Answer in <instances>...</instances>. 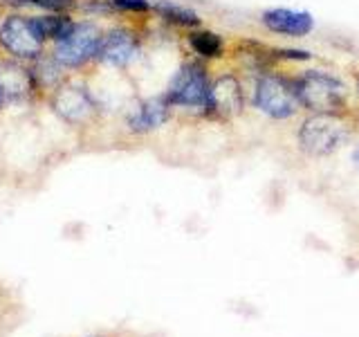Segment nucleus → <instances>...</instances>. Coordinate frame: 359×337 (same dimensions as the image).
Instances as JSON below:
<instances>
[{"label":"nucleus","instance_id":"obj_1","mask_svg":"<svg viewBox=\"0 0 359 337\" xmlns=\"http://www.w3.org/2000/svg\"><path fill=\"white\" fill-rule=\"evenodd\" d=\"M299 146L310 157H328L351 138L344 112H310L297 133Z\"/></svg>","mask_w":359,"mask_h":337},{"label":"nucleus","instance_id":"obj_2","mask_svg":"<svg viewBox=\"0 0 359 337\" xmlns=\"http://www.w3.org/2000/svg\"><path fill=\"white\" fill-rule=\"evenodd\" d=\"M301 108L310 112H344L348 106V86L325 70H306L294 77Z\"/></svg>","mask_w":359,"mask_h":337},{"label":"nucleus","instance_id":"obj_3","mask_svg":"<svg viewBox=\"0 0 359 337\" xmlns=\"http://www.w3.org/2000/svg\"><path fill=\"white\" fill-rule=\"evenodd\" d=\"M252 104L256 110L272 119H290L301 110V101L297 93L294 77H285L278 72H263L258 74L254 84Z\"/></svg>","mask_w":359,"mask_h":337},{"label":"nucleus","instance_id":"obj_4","mask_svg":"<svg viewBox=\"0 0 359 337\" xmlns=\"http://www.w3.org/2000/svg\"><path fill=\"white\" fill-rule=\"evenodd\" d=\"M104 39V29L93 20L74 22V27L67 32V37L54 43L52 56L59 61L65 70H79V67L88 65L97 59L99 45Z\"/></svg>","mask_w":359,"mask_h":337},{"label":"nucleus","instance_id":"obj_5","mask_svg":"<svg viewBox=\"0 0 359 337\" xmlns=\"http://www.w3.org/2000/svg\"><path fill=\"white\" fill-rule=\"evenodd\" d=\"M211 79L205 63L187 61L177 67V72L171 77L166 86V99L173 108H202L205 110L209 97Z\"/></svg>","mask_w":359,"mask_h":337},{"label":"nucleus","instance_id":"obj_6","mask_svg":"<svg viewBox=\"0 0 359 337\" xmlns=\"http://www.w3.org/2000/svg\"><path fill=\"white\" fill-rule=\"evenodd\" d=\"M45 41L34 27L32 16L11 14L0 25V48L16 61H36L43 56Z\"/></svg>","mask_w":359,"mask_h":337},{"label":"nucleus","instance_id":"obj_7","mask_svg":"<svg viewBox=\"0 0 359 337\" xmlns=\"http://www.w3.org/2000/svg\"><path fill=\"white\" fill-rule=\"evenodd\" d=\"M243 108H245V90L241 79L231 72H224L213 79L205 104V115L211 119L229 121L233 117H238Z\"/></svg>","mask_w":359,"mask_h":337},{"label":"nucleus","instance_id":"obj_8","mask_svg":"<svg viewBox=\"0 0 359 337\" xmlns=\"http://www.w3.org/2000/svg\"><path fill=\"white\" fill-rule=\"evenodd\" d=\"M52 106L67 124H74V126L90 121L97 110L95 97L90 95V90L76 84H61L56 88Z\"/></svg>","mask_w":359,"mask_h":337},{"label":"nucleus","instance_id":"obj_9","mask_svg":"<svg viewBox=\"0 0 359 337\" xmlns=\"http://www.w3.org/2000/svg\"><path fill=\"white\" fill-rule=\"evenodd\" d=\"M263 25L267 32L276 37L287 39H306L314 32V16L303 9H290V7H272L263 11Z\"/></svg>","mask_w":359,"mask_h":337},{"label":"nucleus","instance_id":"obj_10","mask_svg":"<svg viewBox=\"0 0 359 337\" xmlns=\"http://www.w3.org/2000/svg\"><path fill=\"white\" fill-rule=\"evenodd\" d=\"M140 54V37L128 27H115L104 32L97 59L110 67H126Z\"/></svg>","mask_w":359,"mask_h":337},{"label":"nucleus","instance_id":"obj_11","mask_svg":"<svg viewBox=\"0 0 359 337\" xmlns=\"http://www.w3.org/2000/svg\"><path fill=\"white\" fill-rule=\"evenodd\" d=\"M36 88L32 67L20 61H0V99L5 104H20L29 99Z\"/></svg>","mask_w":359,"mask_h":337},{"label":"nucleus","instance_id":"obj_12","mask_svg":"<svg viewBox=\"0 0 359 337\" xmlns=\"http://www.w3.org/2000/svg\"><path fill=\"white\" fill-rule=\"evenodd\" d=\"M173 106L171 101L166 99V95L160 97H151L137 104L130 115H128V128L133 133H151L155 128L164 126V124L171 119Z\"/></svg>","mask_w":359,"mask_h":337},{"label":"nucleus","instance_id":"obj_13","mask_svg":"<svg viewBox=\"0 0 359 337\" xmlns=\"http://www.w3.org/2000/svg\"><path fill=\"white\" fill-rule=\"evenodd\" d=\"M189 48L194 50L200 59H220L224 56V50H227V43L220 37L218 32H211V29H191L189 37H187Z\"/></svg>","mask_w":359,"mask_h":337},{"label":"nucleus","instance_id":"obj_14","mask_svg":"<svg viewBox=\"0 0 359 337\" xmlns=\"http://www.w3.org/2000/svg\"><path fill=\"white\" fill-rule=\"evenodd\" d=\"M153 11L164 22H168V25L184 27V29H196L202 22V18L196 14L194 9L175 5V3H171V0H153Z\"/></svg>","mask_w":359,"mask_h":337},{"label":"nucleus","instance_id":"obj_15","mask_svg":"<svg viewBox=\"0 0 359 337\" xmlns=\"http://www.w3.org/2000/svg\"><path fill=\"white\" fill-rule=\"evenodd\" d=\"M34 27L41 34L43 41L59 43L67 37V32L74 27V20L67 14H54V11H45L41 16H32Z\"/></svg>","mask_w":359,"mask_h":337},{"label":"nucleus","instance_id":"obj_16","mask_svg":"<svg viewBox=\"0 0 359 337\" xmlns=\"http://www.w3.org/2000/svg\"><path fill=\"white\" fill-rule=\"evenodd\" d=\"M3 5L9 7H34L41 11H54V14H67L79 7V0H3Z\"/></svg>","mask_w":359,"mask_h":337},{"label":"nucleus","instance_id":"obj_17","mask_svg":"<svg viewBox=\"0 0 359 337\" xmlns=\"http://www.w3.org/2000/svg\"><path fill=\"white\" fill-rule=\"evenodd\" d=\"M112 11H126V14H146L153 11V0H108Z\"/></svg>","mask_w":359,"mask_h":337},{"label":"nucleus","instance_id":"obj_18","mask_svg":"<svg viewBox=\"0 0 359 337\" xmlns=\"http://www.w3.org/2000/svg\"><path fill=\"white\" fill-rule=\"evenodd\" d=\"M278 61H310L312 54L308 50H287V48H276Z\"/></svg>","mask_w":359,"mask_h":337},{"label":"nucleus","instance_id":"obj_19","mask_svg":"<svg viewBox=\"0 0 359 337\" xmlns=\"http://www.w3.org/2000/svg\"><path fill=\"white\" fill-rule=\"evenodd\" d=\"M353 162H355V166L359 168V142H357V146L353 149Z\"/></svg>","mask_w":359,"mask_h":337},{"label":"nucleus","instance_id":"obj_20","mask_svg":"<svg viewBox=\"0 0 359 337\" xmlns=\"http://www.w3.org/2000/svg\"><path fill=\"white\" fill-rule=\"evenodd\" d=\"M3 108H5V101H3V99H0V110H3Z\"/></svg>","mask_w":359,"mask_h":337},{"label":"nucleus","instance_id":"obj_21","mask_svg":"<svg viewBox=\"0 0 359 337\" xmlns=\"http://www.w3.org/2000/svg\"><path fill=\"white\" fill-rule=\"evenodd\" d=\"M357 90H359V77H357Z\"/></svg>","mask_w":359,"mask_h":337}]
</instances>
